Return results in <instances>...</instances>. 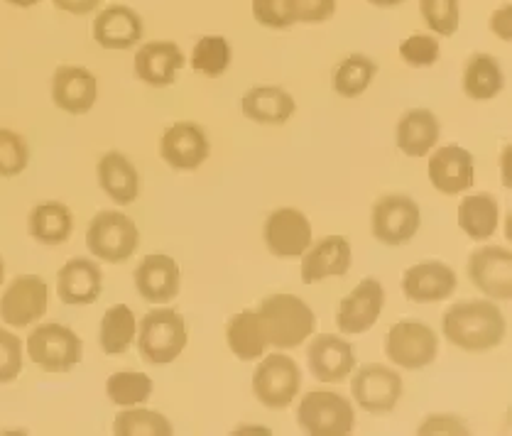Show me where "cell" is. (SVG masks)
I'll list each match as a JSON object with an SVG mask.
<instances>
[{"instance_id":"cell-1","label":"cell","mask_w":512,"mask_h":436,"mask_svg":"<svg viewBox=\"0 0 512 436\" xmlns=\"http://www.w3.org/2000/svg\"><path fill=\"white\" fill-rule=\"evenodd\" d=\"M444 336L451 346L466 353H486L498 348L505 339V316L488 299H473V302H459L446 309Z\"/></svg>"},{"instance_id":"cell-2","label":"cell","mask_w":512,"mask_h":436,"mask_svg":"<svg viewBox=\"0 0 512 436\" xmlns=\"http://www.w3.org/2000/svg\"><path fill=\"white\" fill-rule=\"evenodd\" d=\"M258 316L263 321L268 346L277 351L302 346L317 331V316L309 309V304L287 292H275L265 297L260 302Z\"/></svg>"},{"instance_id":"cell-3","label":"cell","mask_w":512,"mask_h":436,"mask_svg":"<svg viewBox=\"0 0 512 436\" xmlns=\"http://www.w3.org/2000/svg\"><path fill=\"white\" fill-rule=\"evenodd\" d=\"M135 339H138L140 356L147 363L167 365L177 361L187 348V321L174 309H152L140 321Z\"/></svg>"},{"instance_id":"cell-4","label":"cell","mask_w":512,"mask_h":436,"mask_svg":"<svg viewBox=\"0 0 512 436\" xmlns=\"http://www.w3.org/2000/svg\"><path fill=\"white\" fill-rule=\"evenodd\" d=\"M297 422L309 436H348L356 427V412L339 392L312 390L299 402Z\"/></svg>"},{"instance_id":"cell-5","label":"cell","mask_w":512,"mask_h":436,"mask_svg":"<svg viewBox=\"0 0 512 436\" xmlns=\"http://www.w3.org/2000/svg\"><path fill=\"white\" fill-rule=\"evenodd\" d=\"M140 245V231L121 211H101L94 216L86 231V248L103 263H125L133 258Z\"/></svg>"},{"instance_id":"cell-6","label":"cell","mask_w":512,"mask_h":436,"mask_svg":"<svg viewBox=\"0 0 512 436\" xmlns=\"http://www.w3.org/2000/svg\"><path fill=\"white\" fill-rule=\"evenodd\" d=\"M27 356L47 373H67L79 365L84 343L69 326L42 324L27 336Z\"/></svg>"},{"instance_id":"cell-7","label":"cell","mask_w":512,"mask_h":436,"mask_svg":"<svg viewBox=\"0 0 512 436\" xmlns=\"http://www.w3.org/2000/svg\"><path fill=\"white\" fill-rule=\"evenodd\" d=\"M439 336L422 321H397L385 336V356L402 370H422L437 361Z\"/></svg>"},{"instance_id":"cell-8","label":"cell","mask_w":512,"mask_h":436,"mask_svg":"<svg viewBox=\"0 0 512 436\" xmlns=\"http://www.w3.org/2000/svg\"><path fill=\"white\" fill-rule=\"evenodd\" d=\"M422 226V211L417 201L405 194H385L373 204L370 228L383 245H405L417 236Z\"/></svg>"},{"instance_id":"cell-9","label":"cell","mask_w":512,"mask_h":436,"mask_svg":"<svg viewBox=\"0 0 512 436\" xmlns=\"http://www.w3.org/2000/svg\"><path fill=\"white\" fill-rule=\"evenodd\" d=\"M302 385V370L285 353H272L255 368L253 392L268 410H285L297 397Z\"/></svg>"},{"instance_id":"cell-10","label":"cell","mask_w":512,"mask_h":436,"mask_svg":"<svg viewBox=\"0 0 512 436\" xmlns=\"http://www.w3.org/2000/svg\"><path fill=\"white\" fill-rule=\"evenodd\" d=\"M353 400L370 414H388L402 397V378L383 363H366L353 375Z\"/></svg>"},{"instance_id":"cell-11","label":"cell","mask_w":512,"mask_h":436,"mask_svg":"<svg viewBox=\"0 0 512 436\" xmlns=\"http://www.w3.org/2000/svg\"><path fill=\"white\" fill-rule=\"evenodd\" d=\"M47 304V282L40 275H18L0 297V319L13 329H25L45 316Z\"/></svg>"},{"instance_id":"cell-12","label":"cell","mask_w":512,"mask_h":436,"mask_svg":"<svg viewBox=\"0 0 512 436\" xmlns=\"http://www.w3.org/2000/svg\"><path fill=\"white\" fill-rule=\"evenodd\" d=\"M468 280L490 299L512 297V253L500 245H483L468 258Z\"/></svg>"},{"instance_id":"cell-13","label":"cell","mask_w":512,"mask_h":436,"mask_svg":"<svg viewBox=\"0 0 512 436\" xmlns=\"http://www.w3.org/2000/svg\"><path fill=\"white\" fill-rule=\"evenodd\" d=\"M209 152L211 145L206 138V130L189 121L170 125L160 140L162 160L177 172L199 170L209 160Z\"/></svg>"},{"instance_id":"cell-14","label":"cell","mask_w":512,"mask_h":436,"mask_svg":"<svg viewBox=\"0 0 512 436\" xmlns=\"http://www.w3.org/2000/svg\"><path fill=\"white\" fill-rule=\"evenodd\" d=\"M385 307V290L375 277H366L348 297L341 299L336 312V326L343 334H366L373 329Z\"/></svg>"},{"instance_id":"cell-15","label":"cell","mask_w":512,"mask_h":436,"mask_svg":"<svg viewBox=\"0 0 512 436\" xmlns=\"http://www.w3.org/2000/svg\"><path fill=\"white\" fill-rule=\"evenodd\" d=\"M263 236L277 258H302L312 245V223L299 209H277L265 221Z\"/></svg>"},{"instance_id":"cell-16","label":"cell","mask_w":512,"mask_h":436,"mask_svg":"<svg viewBox=\"0 0 512 436\" xmlns=\"http://www.w3.org/2000/svg\"><path fill=\"white\" fill-rule=\"evenodd\" d=\"M429 182L439 194H464L476 179V162L466 147L446 145L429 157Z\"/></svg>"},{"instance_id":"cell-17","label":"cell","mask_w":512,"mask_h":436,"mask_svg":"<svg viewBox=\"0 0 512 436\" xmlns=\"http://www.w3.org/2000/svg\"><path fill=\"white\" fill-rule=\"evenodd\" d=\"M91 30H94L98 47L123 52V49H133L143 40L145 25L143 18L128 5H108L96 15Z\"/></svg>"},{"instance_id":"cell-18","label":"cell","mask_w":512,"mask_h":436,"mask_svg":"<svg viewBox=\"0 0 512 436\" xmlns=\"http://www.w3.org/2000/svg\"><path fill=\"white\" fill-rule=\"evenodd\" d=\"M307 363L319 383H343L356 368V353L341 336L321 334L309 346Z\"/></svg>"},{"instance_id":"cell-19","label":"cell","mask_w":512,"mask_h":436,"mask_svg":"<svg viewBox=\"0 0 512 436\" xmlns=\"http://www.w3.org/2000/svg\"><path fill=\"white\" fill-rule=\"evenodd\" d=\"M98 98L96 76L84 67H59L52 79V101L69 116H84Z\"/></svg>"},{"instance_id":"cell-20","label":"cell","mask_w":512,"mask_h":436,"mask_svg":"<svg viewBox=\"0 0 512 436\" xmlns=\"http://www.w3.org/2000/svg\"><path fill=\"white\" fill-rule=\"evenodd\" d=\"M179 265L177 260L165 253H152L140 260L135 270V287L140 297L150 304H167L179 294Z\"/></svg>"},{"instance_id":"cell-21","label":"cell","mask_w":512,"mask_h":436,"mask_svg":"<svg viewBox=\"0 0 512 436\" xmlns=\"http://www.w3.org/2000/svg\"><path fill=\"white\" fill-rule=\"evenodd\" d=\"M353 253L351 243L343 236H326L314 245H309L302 255V282L304 285H317L329 277L346 275L351 267Z\"/></svg>"},{"instance_id":"cell-22","label":"cell","mask_w":512,"mask_h":436,"mask_svg":"<svg viewBox=\"0 0 512 436\" xmlns=\"http://www.w3.org/2000/svg\"><path fill=\"white\" fill-rule=\"evenodd\" d=\"M456 272L444 263H419L402 277V292L415 304L444 302L456 292Z\"/></svg>"},{"instance_id":"cell-23","label":"cell","mask_w":512,"mask_h":436,"mask_svg":"<svg viewBox=\"0 0 512 436\" xmlns=\"http://www.w3.org/2000/svg\"><path fill=\"white\" fill-rule=\"evenodd\" d=\"M103 292L101 267L86 258H74L59 270L57 294L69 307H86L94 304Z\"/></svg>"},{"instance_id":"cell-24","label":"cell","mask_w":512,"mask_h":436,"mask_svg":"<svg viewBox=\"0 0 512 436\" xmlns=\"http://www.w3.org/2000/svg\"><path fill=\"white\" fill-rule=\"evenodd\" d=\"M184 67V54L170 40L147 42L135 54V74L150 86H172L179 69Z\"/></svg>"},{"instance_id":"cell-25","label":"cell","mask_w":512,"mask_h":436,"mask_svg":"<svg viewBox=\"0 0 512 436\" xmlns=\"http://www.w3.org/2000/svg\"><path fill=\"white\" fill-rule=\"evenodd\" d=\"M96 174L103 192L108 194V199L116 201L118 206H128L138 199L140 194L138 170H135L133 162H130L123 152H116V150L106 152V155L98 160Z\"/></svg>"},{"instance_id":"cell-26","label":"cell","mask_w":512,"mask_h":436,"mask_svg":"<svg viewBox=\"0 0 512 436\" xmlns=\"http://www.w3.org/2000/svg\"><path fill=\"white\" fill-rule=\"evenodd\" d=\"M241 108L245 118L263 125L287 123L297 111V103L280 86H255L243 96Z\"/></svg>"},{"instance_id":"cell-27","label":"cell","mask_w":512,"mask_h":436,"mask_svg":"<svg viewBox=\"0 0 512 436\" xmlns=\"http://www.w3.org/2000/svg\"><path fill=\"white\" fill-rule=\"evenodd\" d=\"M439 121L427 108L407 111L397 123V147L407 157H424L439 143Z\"/></svg>"},{"instance_id":"cell-28","label":"cell","mask_w":512,"mask_h":436,"mask_svg":"<svg viewBox=\"0 0 512 436\" xmlns=\"http://www.w3.org/2000/svg\"><path fill=\"white\" fill-rule=\"evenodd\" d=\"M226 341L233 356L241 358V361H258V358H263V353L268 351V336H265L263 321H260L258 312L245 309V312L233 316L226 326Z\"/></svg>"},{"instance_id":"cell-29","label":"cell","mask_w":512,"mask_h":436,"mask_svg":"<svg viewBox=\"0 0 512 436\" xmlns=\"http://www.w3.org/2000/svg\"><path fill=\"white\" fill-rule=\"evenodd\" d=\"M30 236L42 245H62L69 241L74 228V216L69 206L59 204V201H47L32 209L30 221Z\"/></svg>"},{"instance_id":"cell-30","label":"cell","mask_w":512,"mask_h":436,"mask_svg":"<svg viewBox=\"0 0 512 436\" xmlns=\"http://www.w3.org/2000/svg\"><path fill=\"white\" fill-rule=\"evenodd\" d=\"M135 334H138V321H135L133 309L128 304H113L101 319L98 343L106 356H121L133 346Z\"/></svg>"},{"instance_id":"cell-31","label":"cell","mask_w":512,"mask_h":436,"mask_svg":"<svg viewBox=\"0 0 512 436\" xmlns=\"http://www.w3.org/2000/svg\"><path fill=\"white\" fill-rule=\"evenodd\" d=\"M500 209L490 194H468L459 204V226L473 241H486L498 228Z\"/></svg>"},{"instance_id":"cell-32","label":"cell","mask_w":512,"mask_h":436,"mask_svg":"<svg viewBox=\"0 0 512 436\" xmlns=\"http://www.w3.org/2000/svg\"><path fill=\"white\" fill-rule=\"evenodd\" d=\"M505 79L498 59L490 54H473L464 67V91L473 101H490L503 91Z\"/></svg>"},{"instance_id":"cell-33","label":"cell","mask_w":512,"mask_h":436,"mask_svg":"<svg viewBox=\"0 0 512 436\" xmlns=\"http://www.w3.org/2000/svg\"><path fill=\"white\" fill-rule=\"evenodd\" d=\"M378 64L366 54H351L334 69V91L343 98H356L373 84Z\"/></svg>"},{"instance_id":"cell-34","label":"cell","mask_w":512,"mask_h":436,"mask_svg":"<svg viewBox=\"0 0 512 436\" xmlns=\"http://www.w3.org/2000/svg\"><path fill=\"white\" fill-rule=\"evenodd\" d=\"M152 390H155V385H152L150 375L140 373V370H118L106 383L108 400L118 407L145 405L152 397Z\"/></svg>"},{"instance_id":"cell-35","label":"cell","mask_w":512,"mask_h":436,"mask_svg":"<svg viewBox=\"0 0 512 436\" xmlns=\"http://www.w3.org/2000/svg\"><path fill=\"white\" fill-rule=\"evenodd\" d=\"M231 57H233V49L226 37L204 35L192 49V69L196 74L216 79V76H223L228 72V67H231Z\"/></svg>"},{"instance_id":"cell-36","label":"cell","mask_w":512,"mask_h":436,"mask_svg":"<svg viewBox=\"0 0 512 436\" xmlns=\"http://www.w3.org/2000/svg\"><path fill=\"white\" fill-rule=\"evenodd\" d=\"M116 436H172V422L152 410H123L113 422Z\"/></svg>"},{"instance_id":"cell-37","label":"cell","mask_w":512,"mask_h":436,"mask_svg":"<svg viewBox=\"0 0 512 436\" xmlns=\"http://www.w3.org/2000/svg\"><path fill=\"white\" fill-rule=\"evenodd\" d=\"M424 25L439 37H454L461 25L459 0H419Z\"/></svg>"},{"instance_id":"cell-38","label":"cell","mask_w":512,"mask_h":436,"mask_svg":"<svg viewBox=\"0 0 512 436\" xmlns=\"http://www.w3.org/2000/svg\"><path fill=\"white\" fill-rule=\"evenodd\" d=\"M30 165V147L23 135L0 128V177H18Z\"/></svg>"},{"instance_id":"cell-39","label":"cell","mask_w":512,"mask_h":436,"mask_svg":"<svg viewBox=\"0 0 512 436\" xmlns=\"http://www.w3.org/2000/svg\"><path fill=\"white\" fill-rule=\"evenodd\" d=\"M400 57L407 67H415V69L434 67L441 57L439 40L432 35H424V32L405 37V40L400 42Z\"/></svg>"},{"instance_id":"cell-40","label":"cell","mask_w":512,"mask_h":436,"mask_svg":"<svg viewBox=\"0 0 512 436\" xmlns=\"http://www.w3.org/2000/svg\"><path fill=\"white\" fill-rule=\"evenodd\" d=\"M253 18L270 30H287L297 23L294 0H250Z\"/></svg>"},{"instance_id":"cell-41","label":"cell","mask_w":512,"mask_h":436,"mask_svg":"<svg viewBox=\"0 0 512 436\" xmlns=\"http://www.w3.org/2000/svg\"><path fill=\"white\" fill-rule=\"evenodd\" d=\"M23 373V341L13 331L0 329V385L13 383Z\"/></svg>"},{"instance_id":"cell-42","label":"cell","mask_w":512,"mask_h":436,"mask_svg":"<svg viewBox=\"0 0 512 436\" xmlns=\"http://www.w3.org/2000/svg\"><path fill=\"white\" fill-rule=\"evenodd\" d=\"M336 0H294V15L297 23L304 25H319L334 18L336 13Z\"/></svg>"},{"instance_id":"cell-43","label":"cell","mask_w":512,"mask_h":436,"mask_svg":"<svg viewBox=\"0 0 512 436\" xmlns=\"http://www.w3.org/2000/svg\"><path fill=\"white\" fill-rule=\"evenodd\" d=\"M419 436H466L468 427L464 419L454 414H432L417 429Z\"/></svg>"},{"instance_id":"cell-44","label":"cell","mask_w":512,"mask_h":436,"mask_svg":"<svg viewBox=\"0 0 512 436\" xmlns=\"http://www.w3.org/2000/svg\"><path fill=\"white\" fill-rule=\"evenodd\" d=\"M488 27L498 40L510 42L512 40V3L500 5V8L490 15Z\"/></svg>"},{"instance_id":"cell-45","label":"cell","mask_w":512,"mask_h":436,"mask_svg":"<svg viewBox=\"0 0 512 436\" xmlns=\"http://www.w3.org/2000/svg\"><path fill=\"white\" fill-rule=\"evenodd\" d=\"M54 8L62 10L67 15H76V18H84L91 15L101 5V0H52Z\"/></svg>"},{"instance_id":"cell-46","label":"cell","mask_w":512,"mask_h":436,"mask_svg":"<svg viewBox=\"0 0 512 436\" xmlns=\"http://www.w3.org/2000/svg\"><path fill=\"white\" fill-rule=\"evenodd\" d=\"M512 155V147H505L503 150V184L505 187H510L512 184V177H510V170H508V157Z\"/></svg>"},{"instance_id":"cell-47","label":"cell","mask_w":512,"mask_h":436,"mask_svg":"<svg viewBox=\"0 0 512 436\" xmlns=\"http://www.w3.org/2000/svg\"><path fill=\"white\" fill-rule=\"evenodd\" d=\"M370 5H375V8H395V5L405 3V0H368Z\"/></svg>"},{"instance_id":"cell-48","label":"cell","mask_w":512,"mask_h":436,"mask_svg":"<svg viewBox=\"0 0 512 436\" xmlns=\"http://www.w3.org/2000/svg\"><path fill=\"white\" fill-rule=\"evenodd\" d=\"M5 3L15 5V8H32V5H37L40 0H5Z\"/></svg>"},{"instance_id":"cell-49","label":"cell","mask_w":512,"mask_h":436,"mask_svg":"<svg viewBox=\"0 0 512 436\" xmlns=\"http://www.w3.org/2000/svg\"><path fill=\"white\" fill-rule=\"evenodd\" d=\"M3 277H5V263L3 258H0V285H3Z\"/></svg>"}]
</instances>
